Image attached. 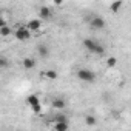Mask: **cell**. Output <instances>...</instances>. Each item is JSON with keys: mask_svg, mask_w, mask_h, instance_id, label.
Returning a JSON list of instances; mask_svg holds the SVG:
<instances>
[{"mask_svg": "<svg viewBox=\"0 0 131 131\" xmlns=\"http://www.w3.org/2000/svg\"><path fill=\"white\" fill-rule=\"evenodd\" d=\"M83 46H85L90 52H93V54H97V56H103V54H105V48H103L99 42H96V40H93V39L83 40Z\"/></svg>", "mask_w": 131, "mask_h": 131, "instance_id": "6da1fadb", "label": "cell"}, {"mask_svg": "<svg viewBox=\"0 0 131 131\" xmlns=\"http://www.w3.org/2000/svg\"><path fill=\"white\" fill-rule=\"evenodd\" d=\"M77 79L82 82H86V83H93L96 80V73L88 68H80V70H77Z\"/></svg>", "mask_w": 131, "mask_h": 131, "instance_id": "7a4b0ae2", "label": "cell"}, {"mask_svg": "<svg viewBox=\"0 0 131 131\" xmlns=\"http://www.w3.org/2000/svg\"><path fill=\"white\" fill-rule=\"evenodd\" d=\"M14 36H16L17 40H20V42H26V40L31 37V31H29L26 26H23V28H19V29L14 32Z\"/></svg>", "mask_w": 131, "mask_h": 131, "instance_id": "3957f363", "label": "cell"}, {"mask_svg": "<svg viewBox=\"0 0 131 131\" xmlns=\"http://www.w3.org/2000/svg\"><path fill=\"white\" fill-rule=\"evenodd\" d=\"M26 102H28V105L32 108V111H40V100H39V97H37L36 94L28 96Z\"/></svg>", "mask_w": 131, "mask_h": 131, "instance_id": "277c9868", "label": "cell"}, {"mask_svg": "<svg viewBox=\"0 0 131 131\" xmlns=\"http://www.w3.org/2000/svg\"><path fill=\"white\" fill-rule=\"evenodd\" d=\"M105 20L102 19V17H94V19H91L90 20V26L93 28V29H103L105 28Z\"/></svg>", "mask_w": 131, "mask_h": 131, "instance_id": "5b68a950", "label": "cell"}, {"mask_svg": "<svg viewBox=\"0 0 131 131\" xmlns=\"http://www.w3.org/2000/svg\"><path fill=\"white\" fill-rule=\"evenodd\" d=\"M40 25H42V19H32L26 23V28L31 31V32H37L40 29Z\"/></svg>", "mask_w": 131, "mask_h": 131, "instance_id": "8992f818", "label": "cell"}, {"mask_svg": "<svg viewBox=\"0 0 131 131\" xmlns=\"http://www.w3.org/2000/svg\"><path fill=\"white\" fill-rule=\"evenodd\" d=\"M51 105H52V108H56V110H63L65 106H67V102H65L62 97H56Z\"/></svg>", "mask_w": 131, "mask_h": 131, "instance_id": "52a82bcc", "label": "cell"}, {"mask_svg": "<svg viewBox=\"0 0 131 131\" xmlns=\"http://www.w3.org/2000/svg\"><path fill=\"white\" fill-rule=\"evenodd\" d=\"M51 17V11H49V8H46V6H42L40 9H39V19H42V20H46V19H49Z\"/></svg>", "mask_w": 131, "mask_h": 131, "instance_id": "ba28073f", "label": "cell"}, {"mask_svg": "<svg viewBox=\"0 0 131 131\" xmlns=\"http://www.w3.org/2000/svg\"><path fill=\"white\" fill-rule=\"evenodd\" d=\"M36 67V60L32 57H25L23 59V68L25 70H32Z\"/></svg>", "mask_w": 131, "mask_h": 131, "instance_id": "9c48e42d", "label": "cell"}, {"mask_svg": "<svg viewBox=\"0 0 131 131\" xmlns=\"http://www.w3.org/2000/svg\"><path fill=\"white\" fill-rule=\"evenodd\" d=\"M37 52H39L40 57H46V56L49 54V49H48L45 45H39V46H37Z\"/></svg>", "mask_w": 131, "mask_h": 131, "instance_id": "30bf717a", "label": "cell"}, {"mask_svg": "<svg viewBox=\"0 0 131 131\" xmlns=\"http://www.w3.org/2000/svg\"><path fill=\"white\" fill-rule=\"evenodd\" d=\"M122 6H123V2H122V0H116V2H113V3H111V6H110V8H111V11H113V13H117Z\"/></svg>", "mask_w": 131, "mask_h": 131, "instance_id": "8fae6325", "label": "cell"}, {"mask_svg": "<svg viewBox=\"0 0 131 131\" xmlns=\"http://www.w3.org/2000/svg\"><path fill=\"white\" fill-rule=\"evenodd\" d=\"M0 32H2V36H3V37H6V36H9V34H11V28H9L5 22H2V26H0Z\"/></svg>", "mask_w": 131, "mask_h": 131, "instance_id": "7c38bea8", "label": "cell"}, {"mask_svg": "<svg viewBox=\"0 0 131 131\" xmlns=\"http://www.w3.org/2000/svg\"><path fill=\"white\" fill-rule=\"evenodd\" d=\"M54 129H57V131H65V129H68V123H67V122H57V123L54 125Z\"/></svg>", "mask_w": 131, "mask_h": 131, "instance_id": "4fadbf2b", "label": "cell"}, {"mask_svg": "<svg viewBox=\"0 0 131 131\" xmlns=\"http://www.w3.org/2000/svg\"><path fill=\"white\" fill-rule=\"evenodd\" d=\"M45 77L49 79V80H56V79H57V73H56L54 70H49V71L45 73Z\"/></svg>", "mask_w": 131, "mask_h": 131, "instance_id": "5bb4252c", "label": "cell"}, {"mask_svg": "<svg viewBox=\"0 0 131 131\" xmlns=\"http://www.w3.org/2000/svg\"><path fill=\"white\" fill-rule=\"evenodd\" d=\"M106 65L110 68H114L116 65H117V59L116 57H108V60H106Z\"/></svg>", "mask_w": 131, "mask_h": 131, "instance_id": "9a60e30c", "label": "cell"}, {"mask_svg": "<svg viewBox=\"0 0 131 131\" xmlns=\"http://www.w3.org/2000/svg\"><path fill=\"white\" fill-rule=\"evenodd\" d=\"M85 120H86V123H88V125H94V123H96V120H94V117H93V116H86V119H85Z\"/></svg>", "mask_w": 131, "mask_h": 131, "instance_id": "2e32d148", "label": "cell"}, {"mask_svg": "<svg viewBox=\"0 0 131 131\" xmlns=\"http://www.w3.org/2000/svg\"><path fill=\"white\" fill-rule=\"evenodd\" d=\"M56 122H67V117H65V116H57Z\"/></svg>", "mask_w": 131, "mask_h": 131, "instance_id": "e0dca14e", "label": "cell"}, {"mask_svg": "<svg viewBox=\"0 0 131 131\" xmlns=\"http://www.w3.org/2000/svg\"><path fill=\"white\" fill-rule=\"evenodd\" d=\"M52 3H54L56 6H60V5L63 3V0H52Z\"/></svg>", "mask_w": 131, "mask_h": 131, "instance_id": "ac0fdd59", "label": "cell"}]
</instances>
